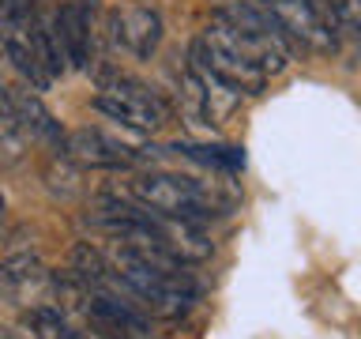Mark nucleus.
Returning a JSON list of instances; mask_svg holds the SVG:
<instances>
[{
  "label": "nucleus",
  "instance_id": "f257e3e1",
  "mask_svg": "<svg viewBox=\"0 0 361 339\" xmlns=\"http://www.w3.org/2000/svg\"><path fill=\"white\" fill-rule=\"evenodd\" d=\"M188 64L211 72L237 95H259L267 79L290 64V45L282 34H245L222 19H211V27H203L192 42Z\"/></svg>",
  "mask_w": 361,
  "mask_h": 339
},
{
  "label": "nucleus",
  "instance_id": "f03ea898",
  "mask_svg": "<svg viewBox=\"0 0 361 339\" xmlns=\"http://www.w3.org/2000/svg\"><path fill=\"white\" fill-rule=\"evenodd\" d=\"M128 196L140 208L166 215V219H188L200 222L207 215H222L233 203V196H222L219 189H207L192 177H173V174H143L128 185Z\"/></svg>",
  "mask_w": 361,
  "mask_h": 339
},
{
  "label": "nucleus",
  "instance_id": "7ed1b4c3",
  "mask_svg": "<svg viewBox=\"0 0 361 339\" xmlns=\"http://www.w3.org/2000/svg\"><path fill=\"white\" fill-rule=\"evenodd\" d=\"M38 4L42 0H0V49L34 90H45L56 76L45 56Z\"/></svg>",
  "mask_w": 361,
  "mask_h": 339
},
{
  "label": "nucleus",
  "instance_id": "20e7f679",
  "mask_svg": "<svg viewBox=\"0 0 361 339\" xmlns=\"http://www.w3.org/2000/svg\"><path fill=\"white\" fill-rule=\"evenodd\" d=\"M94 109L121 124H128V129H140V132H154L166 124V102L151 87L135 83V79H124V76L98 90Z\"/></svg>",
  "mask_w": 361,
  "mask_h": 339
},
{
  "label": "nucleus",
  "instance_id": "39448f33",
  "mask_svg": "<svg viewBox=\"0 0 361 339\" xmlns=\"http://www.w3.org/2000/svg\"><path fill=\"white\" fill-rule=\"evenodd\" d=\"M259 8L275 19V27L282 30V38L301 45L309 53H327L335 45L331 38V23L320 16L316 0H259Z\"/></svg>",
  "mask_w": 361,
  "mask_h": 339
},
{
  "label": "nucleus",
  "instance_id": "423d86ee",
  "mask_svg": "<svg viewBox=\"0 0 361 339\" xmlns=\"http://www.w3.org/2000/svg\"><path fill=\"white\" fill-rule=\"evenodd\" d=\"M0 290H4L16 305H23V309H38V305L56 302L53 271L45 268L34 253L8 256L4 264H0Z\"/></svg>",
  "mask_w": 361,
  "mask_h": 339
},
{
  "label": "nucleus",
  "instance_id": "0eeeda50",
  "mask_svg": "<svg viewBox=\"0 0 361 339\" xmlns=\"http://www.w3.org/2000/svg\"><path fill=\"white\" fill-rule=\"evenodd\" d=\"M56 23H61L68 64L87 68L90 45H94V0H64V4H56Z\"/></svg>",
  "mask_w": 361,
  "mask_h": 339
},
{
  "label": "nucleus",
  "instance_id": "6e6552de",
  "mask_svg": "<svg viewBox=\"0 0 361 339\" xmlns=\"http://www.w3.org/2000/svg\"><path fill=\"white\" fill-rule=\"evenodd\" d=\"M113 38H117L132 56H151L162 42V19L151 8H121L113 11Z\"/></svg>",
  "mask_w": 361,
  "mask_h": 339
},
{
  "label": "nucleus",
  "instance_id": "1a4fd4ad",
  "mask_svg": "<svg viewBox=\"0 0 361 339\" xmlns=\"http://www.w3.org/2000/svg\"><path fill=\"white\" fill-rule=\"evenodd\" d=\"M64 151L83 166H98V170H121V166H132L135 162V151L124 147L117 140H109L106 132H94V129H79L64 140Z\"/></svg>",
  "mask_w": 361,
  "mask_h": 339
},
{
  "label": "nucleus",
  "instance_id": "9d476101",
  "mask_svg": "<svg viewBox=\"0 0 361 339\" xmlns=\"http://www.w3.org/2000/svg\"><path fill=\"white\" fill-rule=\"evenodd\" d=\"M11 98H16V117H19V129L30 136V140H45L53 147L64 143L61 129H56V121L49 117V109L42 106L38 98L30 95V90H11Z\"/></svg>",
  "mask_w": 361,
  "mask_h": 339
},
{
  "label": "nucleus",
  "instance_id": "9b49d317",
  "mask_svg": "<svg viewBox=\"0 0 361 339\" xmlns=\"http://www.w3.org/2000/svg\"><path fill=\"white\" fill-rule=\"evenodd\" d=\"M0 339H27V332H16V328H0Z\"/></svg>",
  "mask_w": 361,
  "mask_h": 339
},
{
  "label": "nucleus",
  "instance_id": "f8f14e48",
  "mask_svg": "<svg viewBox=\"0 0 361 339\" xmlns=\"http://www.w3.org/2000/svg\"><path fill=\"white\" fill-rule=\"evenodd\" d=\"M0 219H4V200H0Z\"/></svg>",
  "mask_w": 361,
  "mask_h": 339
}]
</instances>
